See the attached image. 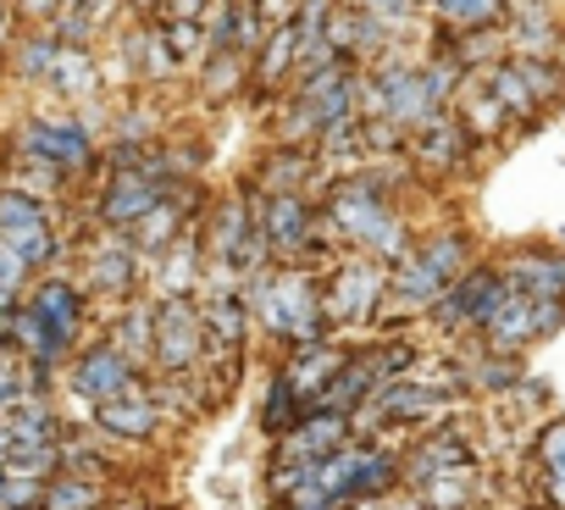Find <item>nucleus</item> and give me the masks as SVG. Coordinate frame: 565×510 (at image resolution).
Masks as SVG:
<instances>
[{"mask_svg": "<svg viewBox=\"0 0 565 510\" xmlns=\"http://www.w3.org/2000/svg\"><path fill=\"white\" fill-rule=\"evenodd\" d=\"M244 306L249 317L277 333V339H295V344H322L328 339V311H322V289L306 273H266L255 267V278L244 284Z\"/></svg>", "mask_w": 565, "mask_h": 510, "instance_id": "1", "label": "nucleus"}, {"mask_svg": "<svg viewBox=\"0 0 565 510\" xmlns=\"http://www.w3.org/2000/svg\"><path fill=\"white\" fill-rule=\"evenodd\" d=\"M388 178L383 172H361V178H344L339 189H333V200H328V222L350 238V244H361L366 255H377V262H399V255L411 249V238H405V227H399V216L388 211Z\"/></svg>", "mask_w": 565, "mask_h": 510, "instance_id": "2", "label": "nucleus"}, {"mask_svg": "<svg viewBox=\"0 0 565 510\" xmlns=\"http://www.w3.org/2000/svg\"><path fill=\"white\" fill-rule=\"evenodd\" d=\"M460 273H466V238H438V244H422V249H405V255H399L388 289H394L405 306L433 311Z\"/></svg>", "mask_w": 565, "mask_h": 510, "instance_id": "3", "label": "nucleus"}, {"mask_svg": "<svg viewBox=\"0 0 565 510\" xmlns=\"http://www.w3.org/2000/svg\"><path fill=\"white\" fill-rule=\"evenodd\" d=\"M383 295H388L383 262H377V255H355V262H344V267L333 273V284L322 289V311H328V322H339V328H366V322H377Z\"/></svg>", "mask_w": 565, "mask_h": 510, "instance_id": "4", "label": "nucleus"}, {"mask_svg": "<svg viewBox=\"0 0 565 510\" xmlns=\"http://www.w3.org/2000/svg\"><path fill=\"white\" fill-rule=\"evenodd\" d=\"M18 156L29 167H51V172H84L95 161V139L78 117H29L18 134Z\"/></svg>", "mask_w": 565, "mask_h": 510, "instance_id": "5", "label": "nucleus"}, {"mask_svg": "<svg viewBox=\"0 0 565 510\" xmlns=\"http://www.w3.org/2000/svg\"><path fill=\"white\" fill-rule=\"evenodd\" d=\"M205 355V317H200V306L189 300V295H161V306H156V350H150V361L161 366V372H189L194 361Z\"/></svg>", "mask_w": 565, "mask_h": 510, "instance_id": "6", "label": "nucleus"}, {"mask_svg": "<svg viewBox=\"0 0 565 510\" xmlns=\"http://www.w3.org/2000/svg\"><path fill=\"white\" fill-rule=\"evenodd\" d=\"M260 227H266V244H271L277 262H295L300 249L317 244V211H311V200H306L300 189L266 194V200H260Z\"/></svg>", "mask_w": 565, "mask_h": 510, "instance_id": "7", "label": "nucleus"}, {"mask_svg": "<svg viewBox=\"0 0 565 510\" xmlns=\"http://www.w3.org/2000/svg\"><path fill=\"white\" fill-rule=\"evenodd\" d=\"M504 278L499 273H488V267H477V273H460L449 289H444V300L433 306V317L438 322H449V328H482L488 317H493V306L504 300Z\"/></svg>", "mask_w": 565, "mask_h": 510, "instance_id": "8", "label": "nucleus"}, {"mask_svg": "<svg viewBox=\"0 0 565 510\" xmlns=\"http://www.w3.org/2000/svg\"><path fill=\"white\" fill-rule=\"evenodd\" d=\"M205 350L211 355H222V372L233 378L238 372V350H244V333H249V306H244V295H233V289H216V295H205Z\"/></svg>", "mask_w": 565, "mask_h": 510, "instance_id": "9", "label": "nucleus"}, {"mask_svg": "<svg viewBox=\"0 0 565 510\" xmlns=\"http://www.w3.org/2000/svg\"><path fill=\"white\" fill-rule=\"evenodd\" d=\"M73 389H78L84 400H95V405L128 394V389H134V355H122L117 344H100V350L78 355V366H73Z\"/></svg>", "mask_w": 565, "mask_h": 510, "instance_id": "10", "label": "nucleus"}, {"mask_svg": "<svg viewBox=\"0 0 565 510\" xmlns=\"http://www.w3.org/2000/svg\"><path fill=\"white\" fill-rule=\"evenodd\" d=\"M361 411L383 416V422H433V416H444V394H433L416 378H388Z\"/></svg>", "mask_w": 565, "mask_h": 510, "instance_id": "11", "label": "nucleus"}, {"mask_svg": "<svg viewBox=\"0 0 565 510\" xmlns=\"http://www.w3.org/2000/svg\"><path fill=\"white\" fill-rule=\"evenodd\" d=\"M344 355H350V350H339V344H328V339H322V344H300V355H295L289 366H282L277 378L289 383V389L300 394V405L311 411V400H317V394H322V389L339 378Z\"/></svg>", "mask_w": 565, "mask_h": 510, "instance_id": "12", "label": "nucleus"}, {"mask_svg": "<svg viewBox=\"0 0 565 510\" xmlns=\"http://www.w3.org/2000/svg\"><path fill=\"white\" fill-rule=\"evenodd\" d=\"M482 333H488V344L499 355H515L526 339H537V306L521 289H504V300L493 306V317L482 322Z\"/></svg>", "mask_w": 565, "mask_h": 510, "instance_id": "13", "label": "nucleus"}, {"mask_svg": "<svg viewBox=\"0 0 565 510\" xmlns=\"http://www.w3.org/2000/svg\"><path fill=\"white\" fill-rule=\"evenodd\" d=\"M95 422L111 433V438H150L156 427H161V405L134 383L128 394H117V400H106V405H95Z\"/></svg>", "mask_w": 565, "mask_h": 510, "instance_id": "14", "label": "nucleus"}, {"mask_svg": "<svg viewBox=\"0 0 565 510\" xmlns=\"http://www.w3.org/2000/svg\"><path fill=\"white\" fill-rule=\"evenodd\" d=\"M510 289H521L526 300H565V255H548V249H532L510 267L504 278Z\"/></svg>", "mask_w": 565, "mask_h": 510, "instance_id": "15", "label": "nucleus"}, {"mask_svg": "<svg viewBox=\"0 0 565 510\" xmlns=\"http://www.w3.org/2000/svg\"><path fill=\"white\" fill-rule=\"evenodd\" d=\"M122 56L139 67V78H172L183 62H178V51L167 45V34H161V23H139V29H128V40H122Z\"/></svg>", "mask_w": 565, "mask_h": 510, "instance_id": "16", "label": "nucleus"}, {"mask_svg": "<svg viewBox=\"0 0 565 510\" xmlns=\"http://www.w3.org/2000/svg\"><path fill=\"white\" fill-rule=\"evenodd\" d=\"M295 62H300V29H295V18H289V23L266 29V40H260V51H255V78L271 89V84H282V78L295 73Z\"/></svg>", "mask_w": 565, "mask_h": 510, "instance_id": "17", "label": "nucleus"}, {"mask_svg": "<svg viewBox=\"0 0 565 510\" xmlns=\"http://www.w3.org/2000/svg\"><path fill=\"white\" fill-rule=\"evenodd\" d=\"M466 128H460V117H449V111H438L433 123H422L416 128V139H411V150L427 161V167H449V161H460L466 156Z\"/></svg>", "mask_w": 565, "mask_h": 510, "instance_id": "18", "label": "nucleus"}, {"mask_svg": "<svg viewBox=\"0 0 565 510\" xmlns=\"http://www.w3.org/2000/svg\"><path fill=\"white\" fill-rule=\"evenodd\" d=\"M460 466H471L466 438H460V433H449V427H438V433H433V438L411 455V482H433V477L460 471Z\"/></svg>", "mask_w": 565, "mask_h": 510, "instance_id": "19", "label": "nucleus"}, {"mask_svg": "<svg viewBox=\"0 0 565 510\" xmlns=\"http://www.w3.org/2000/svg\"><path fill=\"white\" fill-rule=\"evenodd\" d=\"M89 289L100 295H128L134 289V244L128 238H106L89 262Z\"/></svg>", "mask_w": 565, "mask_h": 510, "instance_id": "20", "label": "nucleus"}, {"mask_svg": "<svg viewBox=\"0 0 565 510\" xmlns=\"http://www.w3.org/2000/svg\"><path fill=\"white\" fill-rule=\"evenodd\" d=\"M45 84H51L56 95H95V89H100V67H95L89 45H62Z\"/></svg>", "mask_w": 565, "mask_h": 510, "instance_id": "21", "label": "nucleus"}, {"mask_svg": "<svg viewBox=\"0 0 565 510\" xmlns=\"http://www.w3.org/2000/svg\"><path fill=\"white\" fill-rule=\"evenodd\" d=\"M34 311L62 333V339H78V322H84V300H78V289L73 284H62V278H51V284H40L34 289Z\"/></svg>", "mask_w": 565, "mask_h": 510, "instance_id": "22", "label": "nucleus"}, {"mask_svg": "<svg viewBox=\"0 0 565 510\" xmlns=\"http://www.w3.org/2000/svg\"><path fill=\"white\" fill-rule=\"evenodd\" d=\"M504 123H510V111H504V100L488 89V78H482L477 89H466V100H460V128H466L471 139H493Z\"/></svg>", "mask_w": 565, "mask_h": 510, "instance_id": "23", "label": "nucleus"}, {"mask_svg": "<svg viewBox=\"0 0 565 510\" xmlns=\"http://www.w3.org/2000/svg\"><path fill=\"white\" fill-rule=\"evenodd\" d=\"M0 466H7L12 477H51L62 466V444L56 438H12V449H7Z\"/></svg>", "mask_w": 565, "mask_h": 510, "instance_id": "24", "label": "nucleus"}, {"mask_svg": "<svg viewBox=\"0 0 565 510\" xmlns=\"http://www.w3.org/2000/svg\"><path fill=\"white\" fill-rule=\"evenodd\" d=\"M106 488L84 471H62L56 482H45V510H100Z\"/></svg>", "mask_w": 565, "mask_h": 510, "instance_id": "25", "label": "nucleus"}, {"mask_svg": "<svg viewBox=\"0 0 565 510\" xmlns=\"http://www.w3.org/2000/svg\"><path fill=\"white\" fill-rule=\"evenodd\" d=\"M0 244H7L18 262L34 273V267H45L51 255H56V233H51V222H23V227H7L0 233Z\"/></svg>", "mask_w": 565, "mask_h": 510, "instance_id": "26", "label": "nucleus"}, {"mask_svg": "<svg viewBox=\"0 0 565 510\" xmlns=\"http://www.w3.org/2000/svg\"><path fill=\"white\" fill-rule=\"evenodd\" d=\"M56 51H62V40H56L51 29H45V34L18 40V45H12V67H18V78L45 84V78H51V67H56Z\"/></svg>", "mask_w": 565, "mask_h": 510, "instance_id": "27", "label": "nucleus"}, {"mask_svg": "<svg viewBox=\"0 0 565 510\" xmlns=\"http://www.w3.org/2000/svg\"><path fill=\"white\" fill-rule=\"evenodd\" d=\"M488 89H493V95L504 100V111H510V117H532V111H537V95L526 89V78H521L515 56H510V62H493V67H488Z\"/></svg>", "mask_w": 565, "mask_h": 510, "instance_id": "28", "label": "nucleus"}, {"mask_svg": "<svg viewBox=\"0 0 565 510\" xmlns=\"http://www.w3.org/2000/svg\"><path fill=\"white\" fill-rule=\"evenodd\" d=\"M244 62H249L244 51H205V95L227 100V95L249 78V67H244Z\"/></svg>", "mask_w": 565, "mask_h": 510, "instance_id": "29", "label": "nucleus"}, {"mask_svg": "<svg viewBox=\"0 0 565 510\" xmlns=\"http://www.w3.org/2000/svg\"><path fill=\"white\" fill-rule=\"evenodd\" d=\"M172 238H178V205L172 200H161L156 211H145L134 222V249H172Z\"/></svg>", "mask_w": 565, "mask_h": 510, "instance_id": "30", "label": "nucleus"}, {"mask_svg": "<svg viewBox=\"0 0 565 510\" xmlns=\"http://www.w3.org/2000/svg\"><path fill=\"white\" fill-rule=\"evenodd\" d=\"M433 7L449 29H488V23H499L510 0H433Z\"/></svg>", "mask_w": 565, "mask_h": 510, "instance_id": "31", "label": "nucleus"}, {"mask_svg": "<svg viewBox=\"0 0 565 510\" xmlns=\"http://www.w3.org/2000/svg\"><path fill=\"white\" fill-rule=\"evenodd\" d=\"M300 416H306V405H300V394H295L289 383H282V378H277V383H271V394H266V411H260V427H266L271 438H282V433H289V427H295Z\"/></svg>", "mask_w": 565, "mask_h": 510, "instance_id": "32", "label": "nucleus"}, {"mask_svg": "<svg viewBox=\"0 0 565 510\" xmlns=\"http://www.w3.org/2000/svg\"><path fill=\"white\" fill-rule=\"evenodd\" d=\"M156 23H161L167 45L178 51V62H189V56H205V51H211V40H205V18H156Z\"/></svg>", "mask_w": 565, "mask_h": 510, "instance_id": "33", "label": "nucleus"}, {"mask_svg": "<svg viewBox=\"0 0 565 510\" xmlns=\"http://www.w3.org/2000/svg\"><path fill=\"white\" fill-rule=\"evenodd\" d=\"M111 344H117L122 355H134V361L150 355V350H156V311H145V306L128 311V317L117 322V339H111Z\"/></svg>", "mask_w": 565, "mask_h": 510, "instance_id": "34", "label": "nucleus"}, {"mask_svg": "<svg viewBox=\"0 0 565 510\" xmlns=\"http://www.w3.org/2000/svg\"><path fill=\"white\" fill-rule=\"evenodd\" d=\"M537 455H543V471H548V499L565 510V422H554L537 438Z\"/></svg>", "mask_w": 565, "mask_h": 510, "instance_id": "35", "label": "nucleus"}, {"mask_svg": "<svg viewBox=\"0 0 565 510\" xmlns=\"http://www.w3.org/2000/svg\"><path fill=\"white\" fill-rule=\"evenodd\" d=\"M515 67H521V78H526V89L537 95V106H543V100H554V95H565V73H559L554 62H543V56H532V51H521V56H515Z\"/></svg>", "mask_w": 565, "mask_h": 510, "instance_id": "36", "label": "nucleus"}, {"mask_svg": "<svg viewBox=\"0 0 565 510\" xmlns=\"http://www.w3.org/2000/svg\"><path fill=\"white\" fill-rule=\"evenodd\" d=\"M306 172H311V156H300V150H277V161L266 167L260 189H266V194H289V189L306 183Z\"/></svg>", "mask_w": 565, "mask_h": 510, "instance_id": "37", "label": "nucleus"}, {"mask_svg": "<svg viewBox=\"0 0 565 510\" xmlns=\"http://www.w3.org/2000/svg\"><path fill=\"white\" fill-rule=\"evenodd\" d=\"M0 510H45V477H0Z\"/></svg>", "mask_w": 565, "mask_h": 510, "instance_id": "38", "label": "nucleus"}, {"mask_svg": "<svg viewBox=\"0 0 565 510\" xmlns=\"http://www.w3.org/2000/svg\"><path fill=\"white\" fill-rule=\"evenodd\" d=\"M399 477V460L388 449H366V466H361V482H355V499H377L388 482Z\"/></svg>", "mask_w": 565, "mask_h": 510, "instance_id": "39", "label": "nucleus"}, {"mask_svg": "<svg viewBox=\"0 0 565 510\" xmlns=\"http://www.w3.org/2000/svg\"><path fill=\"white\" fill-rule=\"evenodd\" d=\"M23 222H45V205L29 189H0V233L23 227Z\"/></svg>", "mask_w": 565, "mask_h": 510, "instance_id": "40", "label": "nucleus"}, {"mask_svg": "<svg viewBox=\"0 0 565 510\" xmlns=\"http://www.w3.org/2000/svg\"><path fill=\"white\" fill-rule=\"evenodd\" d=\"M23 278H29V267L18 262V255L0 244V322L12 317V300H18V289H23Z\"/></svg>", "mask_w": 565, "mask_h": 510, "instance_id": "41", "label": "nucleus"}, {"mask_svg": "<svg viewBox=\"0 0 565 510\" xmlns=\"http://www.w3.org/2000/svg\"><path fill=\"white\" fill-rule=\"evenodd\" d=\"M344 7H355V12H366V18L388 23V29H399V23L411 18V0H344Z\"/></svg>", "mask_w": 565, "mask_h": 510, "instance_id": "42", "label": "nucleus"}, {"mask_svg": "<svg viewBox=\"0 0 565 510\" xmlns=\"http://www.w3.org/2000/svg\"><path fill=\"white\" fill-rule=\"evenodd\" d=\"M510 378H515L510 355H499V361H477V366H471V383H477V389H510Z\"/></svg>", "mask_w": 565, "mask_h": 510, "instance_id": "43", "label": "nucleus"}, {"mask_svg": "<svg viewBox=\"0 0 565 510\" xmlns=\"http://www.w3.org/2000/svg\"><path fill=\"white\" fill-rule=\"evenodd\" d=\"M18 40V7H12V0H0V51H7Z\"/></svg>", "mask_w": 565, "mask_h": 510, "instance_id": "44", "label": "nucleus"}, {"mask_svg": "<svg viewBox=\"0 0 565 510\" xmlns=\"http://www.w3.org/2000/svg\"><path fill=\"white\" fill-rule=\"evenodd\" d=\"M128 12H139V18H161V0H122Z\"/></svg>", "mask_w": 565, "mask_h": 510, "instance_id": "45", "label": "nucleus"}, {"mask_svg": "<svg viewBox=\"0 0 565 510\" xmlns=\"http://www.w3.org/2000/svg\"><path fill=\"white\" fill-rule=\"evenodd\" d=\"M0 477H7V466H0Z\"/></svg>", "mask_w": 565, "mask_h": 510, "instance_id": "46", "label": "nucleus"}, {"mask_svg": "<svg viewBox=\"0 0 565 510\" xmlns=\"http://www.w3.org/2000/svg\"><path fill=\"white\" fill-rule=\"evenodd\" d=\"M411 7H422V0H411Z\"/></svg>", "mask_w": 565, "mask_h": 510, "instance_id": "47", "label": "nucleus"}]
</instances>
